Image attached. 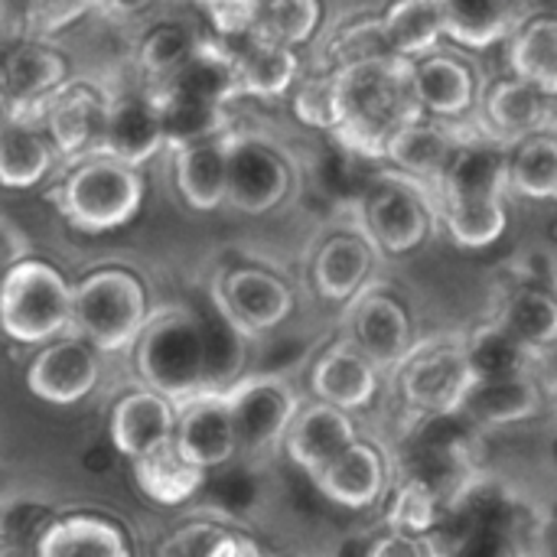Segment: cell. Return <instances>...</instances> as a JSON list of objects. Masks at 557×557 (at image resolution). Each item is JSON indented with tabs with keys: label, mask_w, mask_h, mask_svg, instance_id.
I'll use <instances>...</instances> for the list:
<instances>
[{
	"label": "cell",
	"mask_w": 557,
	"mask_h": 557,
	"mask_svg": "<svg viewBox=\"0 0 557 557\" xmlns=\"http://www.w3.org/2000/svg\"><path fill=\"white\" fill-rule=\"evenodd\" d=\"M506 42L509 72L557 101V13L525 16Z\"/></svg>",
	"instance_id": "obj_29"
},
{
	"label": "cell",
	"mask_w": 557,
	"mask_h": 557,
	"mask_svg": "<svg viewBox=\"0 0 557 557\" xmlns=\"http://www.w3.org/2000/svg\"><path fill=\"white\" fill-rule=\"evenodd\" d=\"M509 193L532 202L557 199V134L535 131L509 144Z\"/></svg>",
	"instance_id": "obj_34"
},
{
	"label": "cell",
	"mask_w": 557,
	"mask_h": 557,
	"mask_svg": "<svg viewBox=\"0 0 557 557\" xmlns=\"http://www.w3.org/2000/svg\"><path fill=\"white\" fill-rule=\"evenodd\" d=\"M85 10H91L88 0H29L26 3V29L36 36H46V33L69 26Z\"/></svg>",
	"instance_id": "obj_46"
},
{
	"label": "cell",
	"mask_w": 557,
	"mask_h": 557,
	"mask_svg": "<svg viewBox=\"0 0 557 557\" xmlns=\"http://www.w3.org/2000/svg\"><path fill=\"white\" fill-rule=\"evenodd\" d=\"M52 166L46 137L36 131L33 117H20L0 134V186L29 189Z\"/></svg>",
	"instance_id": "obj_37"
},
{
	"label": "cell",
	"mask_w": 557,
	"mask_h": 557,
	"mask_svg": "<svg viewBox=\"0 0 557 557\" xmlns=\"http://www.w3.org/2000/svg\"><path fill=\"white\" fill-rule=\"evenodd\" d=\"M431 552H434V542L428 535H411V532H401V529H385L366 548V555L372 557H424Z\"/></svg>",
	"instance_id": "obj_47"
},
{
	"label": "cell",
	"mask_w": 557,
	"mask_h": 557,
	"mask_svg": "<svg viewBox=\"0 0 557 557\" xmlns=\"http://www.w3.org/2000/svg\"><path fill=\"white\" fill-rule=\"evenodd\" d=\"M163 555H189V557H251L261 555V548L225 525H212V522H193L186 529H180L163 548Z\"/></svg>",
	"instance_id": "obj_41"
},
{
	"label": "cell",
	"mask_w": 557,
	"mask_h": 557,
	"mask_svg": "<svg viewBox=\"0 0 557 557\" xmlns=\"http://www.w3.org/2000/svg\"><path fill=\"white\" fill-rule=\"evenodd\" d=\"M222 42H235L261 26L264 0H196Z\"/></svg>",
	"instance_id": "obj_45"
},
{
	"label": "cell",
	"mask_w": 557,
	"mask_h": 557,
	"mask_svg": "<svg viewBox=\"0 0 557 557\" xmlns=\"http://www.w3.org/2000/svg\"><path fill=\"white\" fill-rule=\"evenodd\" d=\"M545 405L542 382L535 369L516 372V375H499V379H476L470 388L463 411L483 424V428H509L532 421Z\"/></svg>",
	"instance_id": "obj_23"
},
{
	"label": "cell",
	"mask_w": 557,
	"mask_h": 557,
	"mask_svg": "<svg viewBox=\"0 0 557 557\" xmlns=\"http://www.w3.org/2000/svg\"><path fill=\"white\" fill-rule=\"evenodd\" d=\"M62 215L82 232H111L131 222L144 199V183L137 166L101 153L85 160L59 189Z\"/></svg>",
	"instance_id": "obj_5"
},
{
	"label": "cell",
	"mask_w": 557,
	"mask_h": 557,
	"mask_svg": "<svg viewBox=\"0 0 557 557\" xmlns=\"http://www.w3.org/2000/svg\"><path fill=\"white\" fill-rule=\"evenodd\" d=\"M372 264H375V245L369 235L336 232L313 255L310 264L313 290L326 304H349L362 287H369Z\"/></svg>",
	"instance_id": "obj_20"
},
{
	"label": "cell",
	"mask_w": 557,
	"mask_h": 557,
	"mask_svg": "<svg viewBox=\"0 0 557 557\" xmlns=\"http://www.w3.org/2000/svg\"><path fill=\"white\" fill-rule=\"evenodd\" d=\"M225 46L232 49L242 95L281 98V95L294 91L297 75H300V59H297L294 46L281 42L277 36L264 33L261 26L235 42H225Z\"/></svg>",
	"instance_id": "obj_19"
},
{
	"label": "cell",
	"mask_w": 557,
	"mask_h": 557,
	"mask_svg": "<svg viewBox=\"0 0 557 557\" xmlns=\"http://www.w3.org/2000/svg\"><path fill=\"white\" fill-rule=\"evenodd\" d=\"M379 366L346 336L326 346L310 369V392L346 411H366L379 398Z\"/></svg>",
	"instance_id": "obj_15"
},
{
	"label": "cell",
	"mask_w": 557,
	"mask_h": 557,
	"mask_svg": "<svg viewBox=\"0 0 557 557\" xmlns=\"http://www.w3.org/2000/svg\"><path fill=\"white\" fill-rule=\"evenodd\" d=\"M336 72L343 88V124L336 131V140H343L356 153L382 160L388 134L421 114L411 91V59L375 52L336 65Z\"/></svg>",
	"instance_id": "obj_1"
},
{
	"label": "cell",
	"mask_w": 557,
	"mask_h": 557,
	"mask_svg": "<svg viewBox=\"0 0 557 557\" xmlns=\"http://www.w3.org/2000/svg\"><path fill=\"white\" fill-rule=\"evenodd\" d=\"M294 117L313 131H330L336 134L343 124V88H339V72L336 65L330 72L307 75L294 88Z\"/></svg>",
	"instance_id": "obj_40"
},
{
	"label": "cell",
	"mask_w": 557,
	"mask_h": 557,
	"mask_svg": "<svg viewBox=\"0 0 557 557\" xmlns=\"http://www.w3.org/2000/svg\"><path fill=\"white\" fill-rule=\"evenodd\" d=\"M349 339L379 366L398 369L414 346V323L405 300L385 287H362L349 300Z\"/></svg>",
	"instance_id": "obj_10"
},
{
	"label": "cell",
	"mask_w": 557,
	"mask_h": 557,
	"mask_svg": "<svg viewBox=\"0 0 557 557\" xmlns=\"http://www.w3.org/2000/svg\"><path fill=\"white\" fill-rule=\"evenodd\" d=\"M294 290L264 268H232L215 287V307L245 336H261L277 330L294 313Z\"/></svg>",
	"instance_id": "obj_9"
},
{
	"label": "cell",
	"mask_w": 557,
	"mask_h": 557,
	"mask_svg": "<svg viewBox=\"0 0 557 557\" xmlns=\"http://www.w3.org/2000/svg\"><path fill=\"white\" fill-rule=\"evenodd\" d=\"M160 88L196 95V98H206L215 104H228L235 95H242V82H238L232 49L225 42H206V39Z\"/></svg>",
	"instance_id": "obj_32"
},
{
	"label": "cell",
	"mask_w": 557,
	"mask_h": 557,
	"mask_svg": "<svg viewBox=\"0 0 557 557\" xmlns=\"http://www.w3.org/2000/svg\"><path fill=\"white\" fill-rule=\"evenodd\" d=\"M39 555L65 557V555H114L124 557L131 545L124 542L121 529L111 522L91 519V516H72L55 525H49L36 545Z\"/></svg>",
	"instance_id": "obj_38"
},
{
	"label": "cell",
	"mask_w": 557,
	"mask_h": 557,
	"mask_svg": "<svg viewBox=\"0 0 557 557\" xmlns=\"http://www.w3.org/2000/svg\"><path fill=\"white\" fill-rule=\"evenodd\" d=\"M441 519V499L424 480H408L395 490L385 525L411 535H431Z\"/></svg>",
	"instance_id": "obj_44"
},
{
	"label": "cell",
	"mask_w": 557,
	"mask_h": 557,
	"mask_svg": "<svg viewBox=\"0 0 557 557\" xmlns=\"http://www.w3.org/2000/svg\"><path fill=\"white\" fill-rule=\"evenodd\" d=\"M176 444L189 460L212 470L238 454L232 408L222 388H202L176 405Z\"/></svg>",
	"instance_id": "obj_14"
},
{
	"label": "cell",
	"mask_w": 557,
	"mask_h": 557,
	"mask_svg": "<svg viewBox=\"0 0 557 557\" xmlns=\"http://www.w3.org/2000/svg\"><path fill=\"white\" fill-rule=\"evenodd\" d=\"M463 343H467L476 379L516 375V372L535 369V359H539V352H532L519 336H512L496 317L490 323H480Z\"/></svg>",
	"instance_id": "obj_39"
},
{
	"label": "cell",
	"mask_w": 557,
	"mask_h": 557,
	"mask_svg": "<svg viewBox=\"0 0 557 557\" xmlns=\"http://www.w3.org/2000/svg\"><path fill=\"white\" fill-rule=\"evenodd\" d=\"M7 552H10V545H3V542H0V555H7Z\"/></svg>",
	"instance_id": "obj_51"
},
{
	"label": "cell",
	"mask_w": 557,
	"mask_h": 557,
	"mask_svg": "<svg viewBox=\"0 0 557 557\" xmlns=\"http://www.w3.org/2000/svg\"><path fill=\"white\" fill-rule=\"evenodd\" d=\"M460 134L447 127V121L418 114L395 127L382 147V160H388L401 176H411L418 183L441 186L454 153H457Z\"/></svg>",
	"instance_id": "obj_16"
},
{
	"label": "cell",
	"mask_w": 557,
	"mask_h": 557,
	"mask_svg": "<svg viewBox=\"0 0 557 557\" xmlns=\"http://www.w3.org/2000/svg\"><path fill=\"white\" fill-rule=\"evenodd\" d=\"M98 349L82 339L69 336L49 343L29 366V392L49 405H75L82 401L98 382Z\"/></svg>",
	"instance_id": "obj_18"
},
{
	"label": "cell",
	"mask_w": 557,
	"mask_h": 557,
	"mask_svg": "<svg viewBox=\"0 0 557 557\" xmlns=\"http://www.w3.org/2000/svg\"><path fill=\"white\" fill-rule=\"evenodd\" d=\"M153 98H157L160 121H163V140L170 147H186V144H196V140L228 131L225 104H215V101H206L196 95H183V91H170V88H160Z\"/></svg>",
	"instance_id": "obj_36"
},
{
	"label": "cell",
	"mask_w": 557,
	"mask_h": 557,
	"mask_svg": "<svg viewBox=\"0 0 557 557\" xmlns=\"http://www.w3.org/2000/svg\"><path fill=\"white\" fill-rule=\"evenodd\" d=\"M134 473H137L144 496L160 503V506H180V503L193 499L206 480V467L189 460L183 454V447L176 444V437L140 454L134 460Z\"/></svg>",
	"instance_id": "obj_30"
},
{
	"label": "cell",
	"mask_w": 557,
	"mask_h": 557,
	"mask_svg": "<svg viewBox=\"0 0 557 557\" xmlns=\"http://www.w3.org/2000/svg\"><path fill=\"white\" fill-rule=\"evenodd\" d=\"M62 78H65V65L55 52L42 46H23L7 59L3 88L13 95L23 117L36 121V114H46L49 101L59 95Z\"/></svg>",
	"instance_id": "obj_31"
},
{
	"label": "cell",
	"mask_w": 557,
	"mask_h": 557,
	"mask_svg": "<svg viewBox=\"0 0 557 557\" xmlns=\"http://www.w3.org/2000/svg\"><path fill=\"white\" fill-rule=\"evenodd\" d=\"M202 39L183 26V23H163L157 29L147 33L144 46H140V69L153 78V82H166L199 46Z\"/></svg>",
	"instance_id": "obj_42"
},
{
	"label": "cell",
	"mask_w": 557,
	"mask_h": 557,
	"mask_svg": "<svg viewBox=\"0 0 557 557\" xmlns=\"http://www.w3.org/2000/svg\"><path fill=\"white\" fill-rule=\"evenodd\" d=\"M232 424L238 437V454L268 457L274 454L300 408V395L281 375H251L225 388Z\"/></svg>",
	"instance_id": "obj_7"
},
{
	"label": "cell",
	"mask_w": 557,
	"mask_h": 557,
	"mask_svg": "<svg viewBox=\"0 0 557 557\" xmlns=\"http://www.w3.org/2000/svg\"><path fill=\"white\" fill-rule=\"evenodd\" d=\"M356 437H359V424H356L352 411L317 398L313 405L297 408V414L287 428V437H284V450L294 467H300L304 473L313 476L336 454H343Z\"/></svg>",
	"instance_id": "obj_17"
},
{
	"label": "cell",
	"mask_w": 557,
	"mask_h": 557,
	"mask_svg": "<svg viewBox=\"0 0 557 557\" xmlns=\"http://www.w3.org/2000/svg\"><path fill=\"white\" fill-rule=\"evenodd\" d=\"M23 117V111H20V104L13 101V95L7 91V88H0V134L10 127V124H16Z\"/></svg>",
	"instance_id": "obj_50"
},
{
	"label": "cell",
	"mask_w": 557,
	"mask_h": 557,
	"mask_svg": "<svg viewBox=\"0 0 557 557\" xmlns=\"http://www.w3.org/2000/svg\"><path fill=\"white\" fill-rule=\"evenodd\" d=\"M20 258H26V238L10 219L0 215V281Z\"/></svg>",
	"instance_id": "obj_48"
},
{
	"label": "cell",
	"mask_w": 557,
	"mask_h": 557,
	"mask_svg": "<svg viewBox=\"0 0 557 557\" xmlns=\"http://www.w3.org/2000/svg\"><path fill=\"white\" fill-rule=\"evenodd\" d=\"M392 470H388V457L379 444L356 437L343 454H336L323 470L313 473L317 490L349 509V512H362L382 503L385 490H388Z\"/></svg>",
	"instance_id": "obj_13"
},
{
	"label": "cell",
	"mask_w": 557,
	"mask_h": 557,
	"mask_svg": "<svg viewBox=\"0 0 557 557\" xmlns=\"http://www.w3.org/2000/svg\"><path fill=\"white\" fill-rule=\"evenodd\" d=\"M382 36L388 52L421 59L444 39V16L437 0H392L382 13Z\"/></svg>",
	"instance_id": "obj_33"
},
{
	"label": "cell",
	"mask_w": 557,
	"mask_h": 557,
	"mask_svg": "<svg viewBox=\"0 0 557 557\" xmlns=\"http://www.w3.org/2000/svg\"><path fill=\"white\" fill-rule=\"evenodd\" d=\"M104 121H108V101H101L88 85L59 88V95L46 108L49 137L65 157H85L91 150H101Z\"/></svg>",
	"instance_id": "obj_25"
},
{
	"label": "cell",
	"mask_w": 557,
	"mask_h": 557,
	"mask_svg": "<svg viewBox=\"0 0 557 557\" xmlns=\"http://www.w3.org/2000/svg\"><path fill=\"white\" fill-rule=\"evenodd\" d=\"M232 137V131H222L215 137L176 147V189L199 212H212L225 202Z\"/></svg>",
	"instance_id": "obj_24"
},
{
	"label": "cell",
	"mask_w": 557,
	"mask_h": 557,
	"mask_svg": "<svg viewBox=\"0 0 557 557\" xmlns=\"http://www.w3.org/2000/svg\"><path fill=\"white\" fill-rule=\"evenodd\" d=\"M395 372L405 408L421 418L463 411V401L476 385V372L463 339H431L424 346H411Z\"/></svg>",
	"instance_id": "obj_6"
},
{
	"label": "cell",
	"mask_w": 557,
	"mask_h": 557,
	"mask_svg": "<svg viewBox=\"0 0 557 557\" xmlns=\"http://www.w3.org/2000/svg\"><path fill=\"white\" fill-rule=\"evenodd\" d=\"M362 222L372 245L395 258L424 248V242L434 232V212L428 199L405 176L379 180L369 189L362 206Z\"/></svg>",
	"instance_id": "obj_8"
},
{
	"label": "cell",
	"mask_w": 557,
	"mask_h": 557,
	"mask_svg": "<svg viewBox=\"0 0 557 557\" xmlns=\"http://www.w3.org/2000/svg\"><path fill=\"white\" fill-rule=\"evenodd\" d=\"M496 320L539 356H548L557 349V297L552 290L542 287L509 290Z\"/></svg>",
	"instance_id": "obj_35"
},
{
	"label": "cell",
	"mask_w": 557,
	"mask_h": 557,
	"mask_svg": "<svg viewBox=\"0 0 557 557\" xmlns=\"http://www.w3.org/2000/svg\"><path fill=\"white\" fill-rule=\"evenodd\" d=\"M173 434H176V405L153 388L124 395L111 414L114 447L131 460L170 441Z\"/></svg>",
	"instance_id": "obj_26"
},
{
	"label": "cell",
	"mask_w": 557,
	"mask_h": 557,
	"mask_svg": "<svg viewBox=\"0 0 557 557\" xmlns=\"http://www.w3.org/2000/svg\"><path fill=\"white\" fill-rule=\"evenodd\" d=\"M163 121L157 98L131 95L117 98L108 104V121H104V144L101 153H111L131 166L144 163L163 147Z\"/></svg>",
	"instance_id": "obj_27"
},
{
	"label": "cell",
	"mask_w": 557,
	"mask_h": 557,
	"mask_svg": "<svg viewBox=\"0 0 557 557\" xmlns=\"http://www.w3.org/2000/svg\"><path fill=\"white\" fill-rule=\"evenodd\" d=\"M444 36L463 49H490L522 23L519 0H437Z\"/></svg>",
	"instance_id": "obj_28"
},
{
	"label": "cell",
	"mask_w": 557,
	"mask_h": 557,
	"mask_svg": "<svg viewBox=\"0 0 557 557\" xmlns=\"http://www.w3.org/2000/svg\"><path fill=\"white\" fill-rule=\"evenodd\" d=\"M137 372L147 388L173 405L206 388V330L189 310H160L147 317L137 339Z\"/></svg>",
	"instance_id": "obj_2"
},
{
	"label": "cell",
	"mask_w": 557,
	"mask_h": 557,
	"mask_svg": "<svg viewBox=\"0 0 557 557\" xmlns=\"http://www.w3.org/2000/svg\"><path fill=\"white\" fill-rule=\"evenodd\" d=\"M147 317V290L131 271L104 268L72 290V326L101 352L134 349Z\"/></svg>",
	"instance_id": "obj_3"
},
{
	"label": "cell",
	"mask_w": 557,
	"mask_h": 557,
	"mask_svg": "<svg viewBox=\"0 0 557 557\" xmlns=\"http://www.w3.org/2000/svg\"><path fill=\"white\" fill-rule=\"evenodd\" d=\"M411 91L421 114L437 121H460L480 108L483 88L476 69L447 52H428L411 62Z\"/></svg>",
	"instance_id": "obj_12"
},
{
	"label": "cell",
	"mask_w": 557,
	"mask_h": 557,
	"mask_svg": "<svg viewBox=\"0 0 557 557\" xmlns=\"http://www.w3.org/2000/svg\"><path fill=\"white\" fill-rule=\"evenodd\" d=\"M290 163L255 137H232L228 153V193L225 202L245 215H264L277 209L290 193Z\"/></svg>",
	"instance_id": "obj_11"
},
{
	"label": "cell",
	"mask_w": 557,
	"mask_h": 557,
	"mask_svg": "<svg viewBox=\"0 0 557 557\" xmlns=\"http://www.w3.org/2000/svg\"><path fill=\"white\" fill-rule=\"evenodd\" d=\"M323 23V0H264L261 29L287 46H307Z\"/></svg>",
	"instance_id": "obj_43"
},
{
	"label": "cell",
	"mask_w": 557,
	"mask_h": 557,
	"mask_svg": "<svg viewBox=\"0 0 557 557\" xmlns=\"http://www.w3.org/2000/svg\"><path fill=\"white\" fill-rule=\"evenodd\" d=\"M72 326V287L33 258H20L0 281V330L16 343H49Z\"/></svg>",
	"instance_id": "obj_4"
},
{
	"label": "cell",
	"mask_w": 557,
	"mask_h": 557,
	"mask_svg": "<svg viewBox=\"0 0 557 557\" xmlns=\"http://www.w3.org/2000/svg\"><path fill=\"white\" fill-rule=\"evenodd\" d=\"M147 3H153V0H88L91 10H104V13H114V16L140 13Z\"/></svg>",
	"instance_id": "obj_49"
},
{
	"label": "cell",
	"mask_w": 557,
	"mask_h": 557,
	"mask_svg": "<svg viewBox=\"0 0 557 557\" xmlns=\"http://www.w3.org/2000/svg\"><path fill=\"white\" fill-rule=\"evenodd\" d=\"M441 219L447 235L463 251L493 248L509 228L503 189H441Z\"/></svg>",
	"instance_id": "obj_21"
},
{
	"label": "cell",
	"mask_w": 557,
	"mask_h": 557,
	"mask_svg": "<svg viewBox=\"0 0 557 557\" xmlns=\"http://www.w3.org/2000/svg\"><path fill=\"white\" fill-rule=\"evenodd\" d=\"M480 108H483V121L490 134L503 144H516L548 124L552 98L539 91L532 82L509 72L506 78H496L483 91Z\"/></svg>",
	"instance_id": "obj_22"
}]
</instances>
